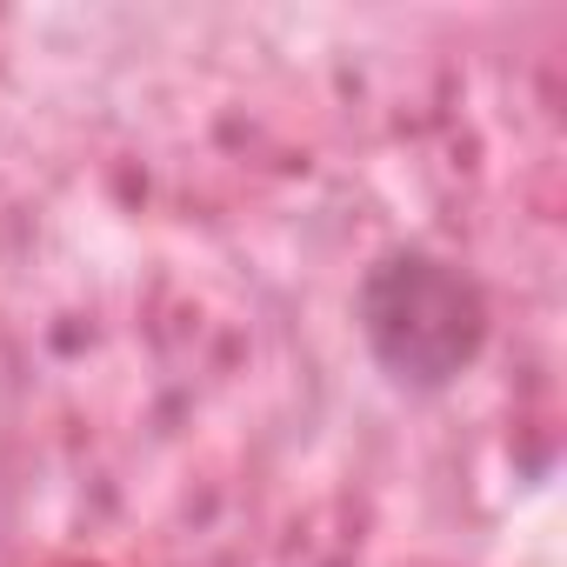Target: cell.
Returning <instances> with one entry per match:
<instances>
[{
	"label": "cell",
	"instance_id": "obj_1",
	"mask_svg": "<svg viewBox=\"0 0 567 567\" xmlns=\"http://www.w3.org/2000/svg\"><path fill=\"white\" fill-rule=\"evenodd\" d=\"M361 328L388 381L434 394L461 368H474L487 341V301L454 260L427 247H394L361 280Z\"/></svg>",
	"mask_w": 567,
	"mask_h": 567
}]
</instances>
